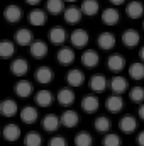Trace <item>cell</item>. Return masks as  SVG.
<instances>
[{"label": "cell", "mask_w": 144, "mask_h": 146, "mask_svg": "<svg viewBox=\"0 0 144 146\" xmlns=\"http://www.w3.org/2000/svg\"><path fill=\"white\" fill-rule=\"evenodd\" d=\"M70 41H71V44L75 48H85L87 44H88V41H90V36H88V33L85 31V29H75L71 33V36H70Z\"/></svg>", "instance_id": "1"}, {"label": "cell", "mask_w": 144, "mask_h": 146, "mask_svg": "<svg viewBox=\"0 0 144 146\" xmlns=\"http://www.w3.org/2000/svg\"><path fill=\"white\" fill-rule=\"evenodd\" d=\"M137 127H139V126H137V121H136V117H132V115H124V117L119 121V129H120L122 133H126V134H132Z\"/></svg>", "instance_id": "2"}, {"label": "cell", "mask_w": 144, "mask_h": 146, "mask_svg": "<svg viewBox=\"0 0 144 146\" xmlns=\"http://www.w3.org/2000/svg\"><path fill=\"white\" fill-rule=\"evenodd\" d=\"M17 112H19V107H17L15 100H12V99L2 100V104H0V114L3 117H14V115H17Z\"/></svg>", "instance_id": "3"}, {"label": "cell", "mask_w": 144, "mask_h": 146, "mask_svg": "<svg viewBox=\"0 0 144 146\" xmlns=\"http://www.w3.org/2000/svg\"><path fill=\"white\" fill-rule=\"evenodd\" d=\"M3 17L7 19V22L15 24L22 19V10H20L19 5H7L5 10H3Z\"/></svg>", "instance_id": "4"}, {"label": "cell", "mask_w": 144, "mask_h": 146, "mask_svg": "<svg viewBox=\"0 0 144 146\" xmlns=\"http://www.w3.org/2000/svg\"><path fill=\"white\" fill-rule=\"evenodd\" d=\"M124 66H126V58L122 56V54H110L107 60V68L110 72H122L124 70Z\"/></svg>", "instance_id": "5"}, {"label": "cell", "mask_w": 144, "mask_h": 146, "mask_svg": "<svg viewBox=\"0 0 144 146\" xmlns=\"http://www.w3.org/2000/svg\"><path fill=\"white\" fill-rule=\"evenodd\" d=\"M126 14L131 19H139V17H143V14H144V5L139 0H132V2H129L126 5Z\"/></svg>", "instance_id": "6"}, {"label": "cell", "mask_w": 144, "mask_h": 146, "mask_svg": "<svg viewBox=\"0 0 144 146\" xmlns=\"http://www.w3.org/2000/svg\"><path fill=\"white\" fill-rule=\"evenodd\" d=\"M10 72L15 76H24L26 73L29 72V63L24 58H17V60H14L10 63Z\"/></svg>", "instance_id": "7"}, {"label": "cell", "mask_w": 144, "mask_h": 146, "mask_svg": "<svg viewBox=\"0 0 144 146\" xmlns=\"http://www.w3.org/2000/svg\"><path fill=\"white\" fill-rule=\"evenodd\" d=\"M20 121L24 122V124H34L37 121V109L36 107H32V106H26V107H22L20 109Z\"/></svg>", "instance_id": "8"}, {"label": "cell", "mask_w": 144, "mask_h": 146, "mask_svg": "<svg viewBox=\"0 0 144 146\" xmlns=\"http://www.w3.org/2000/svg\"><path fill=\"white\" fill-rule=\"evenodd\" d=\"M127 87H129L127 80H126L124 76H120V75H115V76L110 80V88H112V92H114L115 95L124 94V92L127 90Z\"/></svg>", "instance_id": "9"}, {"label": "cell", "mask_w": 144, "mask_h": 146, "mask_svg": "<svg viewBox=\"0 0 144 146\" xmlns=\"http://www.w3.org/2000/svg\"><path fill=\"white\" fill-rule=\"evenodd\" d=\"M2 134H3V138L7 139V141H17L19 138H20V127L17 126V124H5V127H3V131H2Z\"/></svg>", "instance_id": "10"}, {"label": "cell", "mask_w": 144, "mask_h": 146, "mask_svg": "<svg viewBox=\"0 0 144 146\" xmlns=\"http://www.w3.org/2000/svg\"><path fill=\"white\" fill-rule=\"evenodd\" d=\"M15 42L20 44V46H31L34 42V37H32V33L27 29V27H22L15 33Z\"/></svg>", "instance_id": "11"}, {"label": "cell", "mask_w": 144, "mask_h": 146, "mask_svg": "<svg viewBox=\"0 0 144 146\" xmlns=\"http://www.w3.org/2000/svg\"><path fill=\"white\" fill-rule=\"evenodd\" d=\"M139 41H141V37H139V33H137L136 29H127V31H124V34H122V42H124L127 48H136V46L139 44Z\"/></svg>", "instance_id": "12"}, {"label": "cell", "mask_w": 144, "mask_h": 146, "mask_svg": "<svg viewBox=\"0 0 144 146\" xmlns=\"http://www.w3.org/2000/svg\"><path fill=\"white\" fill-rule=\"evenodd\" d=\"M59 124H61V117H56L54 114H48L42 119V127H44V131H49V133L58 131Z\"/></svg>", "instance_id": "13"}, {"label": "cell", "mask_w": 144, "mask_h": 146, "mask_svg": "<svg viewBox=\"0 0 144 146\" xmlns=\"http://www.w3.org/2000/svg\"><path fill=\"white\" fill-rule=\"evenodd\" d=\"M119 10L114 9V7H107L104 12H102V22L107 24V26H115L119 22Z\"/></svg>", "instance_id": "14"}, {"label": "cell", "mask_w": 144, "mask_h": 146, "mask_svg": "<svg viewBox=\"0 0 144 146\" xmlns=\"http://www.w3.org/2000/svg\"><path fill=\"white\" fill-rule=\"evenodd\" d=\"M46 12L44 10H41V9H34V10H31L29 12V22H31V26H34V27H41V26H44L46 24Z\"/></svg>", "instance_id": "15"}, {"label": "cell", "mask_w": 144, "mask_h": 146, "mask_svg": "<svg viewBox=\"0 0 144 146\" xmlns=\"http://www.w3.org/2000/svg\"><path fill=\"white\" fill-rule=\"evenodd\" d=\"M34 75H36V80L41 85H48L53 80V70L49 66H39Z\"/></svg>", "instance_id": "16"}, {"label": "cell", "mask_w": 144, "mask_h": 146, "mask_svg": "<svg viewBox=\"0 0 144 146\" xmlns=\"http://www.w3.org/2000/svg\"><path fill=\"white\" fill-rule=\"evenodd\" d=\"M81 14H83L81 9H78V7H68L63 12V17H65V21L68 24H78L81 21Z\"/></svg>", "instance_id": "17"}, {"label": "cell", "mask_w": 144, "mask_h": 146, "mask_svg": "<svg viewBox=\"0 0 144 146\" xmlns=\"http://www.w3.org/2000/svg\"><path fill=\"white\" fill-rule=\"evenodd\" d=\"M78 122H80V115L75 110H65L61 114V124L65 127H75L78 126Z\"/></svg>", "instance_id": "18"}, {"label": "cell", "mask_w": 144, "mask_h": 146, "mask_svg": "<svg viewBox=\"0 0 144 146\" xmlns=\"http://www.w3.org/2000/svg\"><path fill=\"white\" fill-rule=\"evenodd\" d=\"M98 106H100V102H98V99L95 95H85L83 100H81V109L85 112H88V114L98 110Z\"/></svg>", "instance_id": "19"}, {"label": "cell", "mask_w": 144, "mask_h": 146, "mask_svg": "<svg viewBox=\"0 0 144 146\" xmlns=\"http://www.w3.org/2000/svg\"><path fill=\"white\" fill-rule=\"evenodd\" d=\"M98 53H95L93 49H87L83 54H81V63L87 66V68H93L98 65Z\"/></svg>", "instance_id": "20"}, {"label": "cell", "mask_w": 144, "mask_h": 146, "mask_svg": "<svg viewBox=\"0 0 144 146\" xmlns=\"http://www.w3.org/2000/svg\"><path fill=\"white\" fill-rule=\"evenodd\" d=\"M15 94L22 99H27L32 94V83L27 82V80H19L15 83Z\"/></svg>", "instance_id": "21"}, {"label": "cell", "mask_w": 144, "mask_h": 146, "mask_svg": "<svg viewBox=\"0 0 144 146\" xmlns=\"http://www.w3.org/2000/svg\"><path fill=\"white\" fill-rule=\"evenodd\" d=\"M105 107H107L108 112L117 114V112H120V110L124 109V100H122V97H119V95H112V97L107 99Z\"/></svg>", "instance_id": "22"}, {"label": "cell", "mask_w": 144, "mask_h": 146, "mask_svg": "<svg viewBox=\"0 0 144 146\" xmlns=\"http://www.w3.org/2000/svg\"><path fill=\"white\" fill-rule=\"evenodd\" d=\"M97 42H98V46L102 48V49H112L114 46H115V42H117V39L115 36L112 34V33H102L98 39H97Z\"/></svg>", "instance_id": "23"}, {"label": "cell", "mask_w": 144, "mask_h": 146, "mask_svg": "<svg viewBox=\"0 0 144 146\" xmlns=\"http://www.w3.org/2000/svg\"><path fill=\"white\" fill-rule=\"evenodd\" d=\"M56 58H58L59 65H71L73 61H75V51H73L71 48H61L58 51Z\"/></svg>", "instance_id": "24"}, {"label": "cell", "mask_w": 144, "mask_h": 146, "mask_svg": "<svg viewBox=\"0 0 144 146\" xmlns=\"http://www.w3.org/2000/svg\"><path fill=\"white\" fill-rule=\"evenodd\" d=\"M49 41H51L53 44H63V42L66 41V31H65L63 27H59V26L53 27V29L49 31Z\"/></svg>", "instance_id": "25"}, {"label": "cell", "mask_w": 144, "mask_h": 146, "mask_svg": "<svg viewBox=\"0 0 144 146\" xmlns=\"http://www.w3.org/2000/svg\"><path fill=\"white\" fill-rule=\"evenodd\" d=\"M29 49H31V54L34 58H44L48 54V44L44 41H34L29 46Z\"/></svg>", "instance_id": "26"}, {"label": "cell", "mask_w": 144, "mask_h": 146, "mask_svg": "<svg viewBox=\"0 0 144 146\" xmlns=\"http://www.w3.org/2000/svg\"><path fill=\"white\" fill-rule=\"evenodd\" d=\"M34 100H36V104L39 107H49L51 102H53V94L49 90H39L36 94V97H34Z\"/></svg>", "instance_id": "27"}, {"label": "cell", "mask_w": 144, "mask_h": 146, "mask_svg": "<svg viewBox=\"0 0 144 146\" xmlns=\"http://www.w3.org/2000/svg\"><path fill=\"white\" fill-rule=\"evenodd\" d=\"M56 99H58V102L61 106H71L73 102H75V92L70 90V88H61L58 92Z\"/></svg>", "instance_id": "28"}, {"label": "cell", "mask_w": 144, "mask_h": 146, "mask_svg": "<svg viewBox=\"0 0 144 146\" xmlns=\"http://www.w3.org/2000/svg\"><path fill=\"white\" fill-rule=\"evenodd\" d=\"M66 82H68V85H71V87H80L83 82H85V75L81 73V70H71V72H68L66 75Z\"/></svg>", "instance_id": "29"}, {"label": "cell", "mask_w": 144, "mask_h": 146, "mask_svg": "<svg viewBox=\"0 0 144 146\" xmlns=\"http://www.w3.org/2000/svg\"><path fill=\"white\" fill-rule=\"evenodd\" d=\"M107 87V78L104 75H93L90 78V88L93 92H104Z\"/></svg>", "instance_id": "30"}, {"label": "cell", "mask_w": 144, "mask_h": 146, "mask_svg": "<svg viewBox=\"0 0 144 146\" xmlns=\"http://www.w3.org/2000/svg\"><path fill=\"white\" fill-rule=\"evenodd\" d=\"M98 9H100V5H98L97 0H83L81 2V12L85 15H88V17L95 15L98 12Z\"/></svg>", "instance_id": "31"}, {"label": "cell", "mask_w": 144, "mask_h": 146, "mask_svg": "<svg viewBox=\"0 0 144 146\" xmlns=\"http://www.w3.org/2000/svg\"><path fill=\"white\" fill-rule=\"evenodd\" d=\"M46 9H48L49 14L58 15V14H61V12L66 10L65 9V0H48L46 2Z\"/></svg>", "instance_id": "32"}, {"label": "cell", "mask_w": 144, "mask_h": 146, "mask_svg": "<svg viewBox=\"0 0 144 146\" xmlns=\"http://www.w3.org/2000/svg\"><path fill=\"white\" fill-rule=\"evenodd\" d=\"M93 127H95L98 133H110L112 122H110V119H108V117H105V115H100V117H97V119H95Z\"/></svg>", "instance_id": "33"}, {"label": "cell", "mask_w": 144, "mask_h": 146, "mask_svg": "<svg viewBox=\"0 0 144 146\" xmlns=\"http://www.w3.org/2000/svg\"><path fill=\"white\" fill-rule=\"evenodd\" d=\"M129 76L132 80H143L144 78V63L136 61L129 66Z\"/></svg>", "instance_id": "34"}, {"label": "cell", "mask_w": 144, "mask_h": 146, "mask_svg": "<svg viewBox=\"0 0 144 146\" xmlns=\"http://www.w3.org/2000/svg\"><path fill=\"white\" fill-rule=\"evenodd\" d=\"M14 53H15V46L12 41H9V39L0 41V56L2 58H10V56H14Z\"/></svg>", "instance_id": "35"}, {"label": "cell", "mask_w": 144, "mask_h": 146, "mask_svg": "<svg viewBox=\"0 0 144 146\" xmlns=\"http://www.w3.org/2000/svg\"><path fill=\"white\" fill-rule=\"evenodd\" d=\"M41 145H42V136L36 131H31L24 136V146H41Z\"/></svg>", "instance_id": "36"}, {"label": "cell", "mask_w": 144, "mask_h": 146, "mask_svg": "<svg viewBox=\"0 0 144 146\" xmlns=\"http://www.w3.org/2000/svg\"><path fill=\"white\" fill-rule=\"evenodd\" d=\"M92 145H93V139H92L90 133L81 131L75 136V146H92Z\"/></svg>", "instance_id": "37"}, {"label": "cell", "mask_w": 144, "mask_h": 146, "mask_svg": "<svg viewBox=\"0 0 144 146\" xmlns=\"http://www.w3.org/2000/svg\"><path fill=\"white\" fill-rule=\"evenodd\" d=\"M129 99L134 104H144V88L143 87H134L129 92Z\"/></svg>", "instance_id": "38"}, {"label": "cell", "mask_w": 144, "mask_h": 146, "mask_svg": "<svg viewBox=\"0 0 144 146\" xmlns=\"http://www.w3.org/2000/svg\"><path fill=\"white\" fill-rule=\"evenodd\" d=\"M104 146H120V138L115 133H107L104 138Z\"/></svg>", "instance_id": "39"}, {"label": "cell", "mask_w": 144, "mask_h": 146, "mask_svg": "<svg viewBox=\"0 0 144 146\" xmlns=\"http://www.w3.org/2000/svg\"><path fill=\"white\" fill-rule=\"evenodd\" d=\"M49 146H66V139L63 136H54L49 139Z\"/></svg>", "instance_id": "40"}, {"label": "cell", "mask_w": 144, "mask_h": 146, "mask_svg": "<svg viewBox=\"0 0 144 146\" xmlns=\"http://www.w3.org/2000/svg\"><path fill=\"white\" fill-rule=\"evenodd\" d=\"M137 143H139V146H144V131L137 134Z\"/></svg>", "instance_id": "41"}, {"label": "cell", "mask_w": 144, "mask_h": 146, "mask_svg": "<svg viewBox=\"0 0 144 146\" xmlns=\"http://www.w3.org/2000/svg\"><path fill=\"white\" fill-rule=\"evenodd\" d=\"M137 114H139V117L144 121V104H141V107H139V112H137Z\"/></svg>", "instance_id": "42"}, {"label": "cell", "mask_w": 144, "mask_h": 146, "mask_svg": "<svg viewBox=\"0 0 144 146\" xmlns=\"http://www.w3.org/2000/svg\"><path fill=\"white\" fill-rule=\"evenodd\" d=\"M108 2H110V3H114V5H122L126 0H108Z\"/></svg>", "instance_id": "43"}, {"label": "cell", "mask_w": 144, "mask_h": 146, "mask_svg": "<svg viewBox=\"0 0 144 146\" xmlns=\"http://www.w3.org/2000/svg\"><path fill=\"white\" fill-rule=\"evenodd\" d=\"M41 0H26V3H29V5H37Z\"/></svg>", "instance_id": "44"}, {"label": "cell", "mask_w": 144, "mask_h": 146, "mask_svg": "<svg viewBox=\"0 0 144 146\" xmlns=\"http://www.w3.org/2000/svg\"><path fill=\"white\" fill-rule=\"evenodd\" d=\"M139 56H141V60L144 61V46L141 48V51H139Z\"/></svg>", "instance_id": "45"}, {"label": "cell", "mask_w": 144, "mask_h": 146, "mask_svg": "<svg viewBox=\"0 0 144 146\" xmlns=\"http://www.w3.org/2000/svg\"><path fill=\"white\" fill-rule=\"evenodd\" d=\"M66 2H76V0H66Z\"/></svg>", "instance_id": "46"}]
</instances>
